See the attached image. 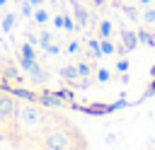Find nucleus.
Returning a JSON list of instances; mask_svg holds the SVG:
<instances>
[{"label":"nucleus","instance_id":"1","mask_svg":"<svg viewBox=\"0 0 155 150\" xmlns=\"http://www.w3.org/2000/svg\"><path fill=\"white\" fill-rule=\"evenodd\" d=\"M0 85L104 114L155 92V0H0Z\"/></svg>","mask_w":155,"mask_h":150},{"label":"nucleus","instance_id":"2","mask_svg":"<svg viewBox=\"0 0 155 150\" xmlns=\"http://www.w3.org/2000/svg\"><path fill=\"white\" fill-rule=\"evenodd\" d=\"M0 150H102V114L0 85Z\"/></svg>","mask_w":155,"mask_h":150},{"label":"nucleus","instance_id":"3","mask_svg":"<svg viewBox=\"0 0 155 150\" xmlns=\"http://www.w3.org/2000/svg\"><path fill=\"white\" fill-rule=\"evenodd\" d=\"M102 150H155V92L102 114Z\"/></svg>","mask_w":155,"mask_h":150}]
</instances>
